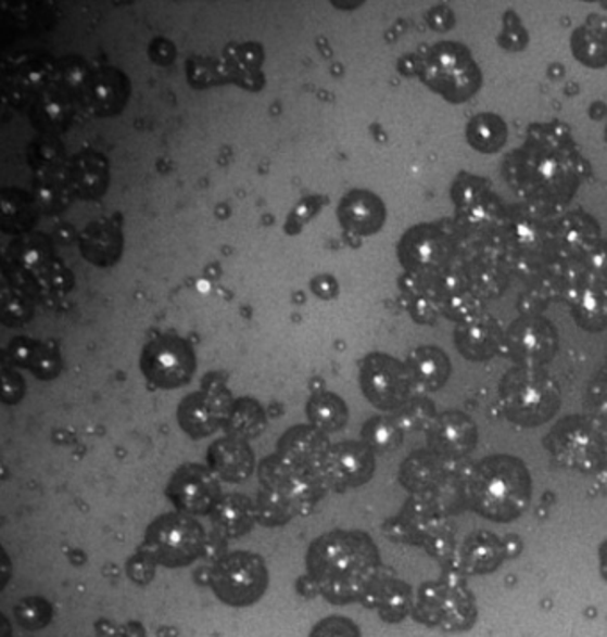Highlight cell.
Here are the masks:
<instances>
[{
    "label": "cell",
    "instance_id": "1",
    "mask_svg": "<svg viewBox=\"0 0 607 637\" xmlns=\"http://www.w3.org/2000/svg\"><path fill=\"white\" fill-rule=\"evenodd\" d=\"M308 577L328 602L364 600L380 577V552L361 531H330L311 545L306 553Z\"/></svg>",
    "mask_w": 607,
    "mask_h": 637
},
{
    "label": "cell",
    "instance_id": "2",
    "mask_svg": "<svg viewBox=\"0 0 607 637\" xmlns=\"http://www.w3.org/2000/svg\"><path fill=\"white\" fill-rule=\"evenodd\" d=\"M531 475L511 456H494L476 464L469 477V500L484 519L509 522L526 511L531 500Z\"/></svg>",
    "mask_w": 607,
    "mask_h": 637
},
{
    "label": "cell",
    "instance_id": "3",
    "mask_svg": "<svg viewBox=\"0 0 607 637\" xmlns=\"http://www.w3.org/2000/svg\"><path fill=\"white\" fill-rule=\"evenodd\" d=\"M4 280L33 297H60L74 286L68 267L55 257L50 242L41 235H24L10 246Z\"/></svg>",
    "mask_w": 607,
    "mask_h": 637
},
{
    "label": "cell",
    "instance_id": "4",
    "mask_svg": "<svg viewBox=\"0 0 607 637\" xmlns=\"http://www.w3.org/2000/svg\"><path fill=\"white\" fill-rule=\"evenodd\" d=\"M501 399L509 419L523 425H539L558 411V385L536 367H522L504 375Z\"/></svg>",
    "mask_w": 607,
    "mask_h": 637
},
{
    "label": "cell",
    "instance_id": "5",
    "mask_svg": "<svg viewBox=\"0 0 607 637\" xmlns=\"http://www.w3.org/2000/svg\"><path fill=\"white\" fill-rule=\"evenodd\" d=\"M205 531L193 517L168 513L153 520L144 533L141 552L155 564L180 569L197 561L205 549Z\"/></svg>",
    "mask_w": 607,
    "mask_h": 637
},
{
    "label": "cell",
    "instance_id": "6",
    "mask_svg": "<svg viewBox=\"0 0 607 637\" xmlns=\"http://www.w3.org/2000/svg\"><path fill=\"white\" fill-rule=\"evenodd\" d=\"M420 79L450 102H465L481 86V72L469 50L456 41L434 44L420 66Z\"/></svg>",
    "mask_w": 607,
    "mask_h": 637
},
{
    "label": "cell",
    "instance_id": "7",
    "mask_svg": "<svg viewBox=\"0 0 607 637\" xmlns=\"http://www.w3.org/2000/svg\"><path fill=\"white\" fill-rule=\"evenodd\" d=\"M208 583L222 602L232 608H248L266 594L269 572L257 553L232 552L214 564Z\"/></svg>",
    "mask_w": 607,
    "mask_h": 637
},
{
    "label": "cell",
    "instance_id": "8",
    "mask_svg": "<svg viewBox=\"0 0 607 637\" xmlns=\"http://www.w3.org/2000/svg\"><path fill=\"white\" fill-rule=\"evenodd\" d=\"M58 63L41 50H25L2 63V94L13 107L35 104L47 89L52 88Z\"/></svg>",
    "mask_w": 607,
    "mask_h": 637
},
{
    "label": "cell",
    "instance_id": "9",
    "mask_svg": "<svg viewBox=\"0 0 607 637\" xmlns=\"http://www.w3.org/2000/svg\"><path fill=\"white\" fill-rule=\"evenodd\" d=\"M141 372L157 388L188 385L197 371V356L188 341L180 336H155L141 353Z\"/></svg>",
    "mask_w": 607,
    "mask_h": 637
},
{
    "label": "cell",
    "instance_id": "10",
    "mask_svg": "<svg viewBox=\"0 0 607 637\" xmlns=\"http://www.w3.org/2000/svg\"><path fill=\"white\" fill-rule=\"evenodd\" d=\"M412 381L408 367L392 356L372 353L362 361V391L370 405L380 410L403 408L410 400Z\"/></svg>",
    "mask_w": 607,
    "mask_h": 637
},
{
    "label": "cell",
    "instance_id": "11",
    "mask_svg": "<svg viewBox=\"0 0 607 637\" xmlns=\"http://www.w3.org/2000/svg\"><path fill=\"white\" fill-rule=\"evenodd\" d=\"M415 613L431 627L456 630L472 623L476 609L472 598L465 594V589L444 584H426L419 591Z\"/></svg>",
    "mask_w": 607,
    "mask_h": 637
},
{
    "label": "cell",
    "instance_id": "12",
    "mask_svg": "<svg viewBox=\"0 0 607 637\" xmlns=\"http://www.w3.org/2000/svg\"><path fill=\"white\" fill-rule=\"evenodd\" d=\"M233 400L230 392L217 383L194 392L178 406V424L191 438L213 435L222 424H227Z\"/></svg>",
    "mask_w": 607,
    "mask_h": 637
},
{
    "label": "cell",
    "instance_id": "13",
    "mask_svg": "<svg viewBox=\"0 0 607 637\" xmlns=\"http://www.w3.org/2000/svg\"><path fill=\"white\" fill-rule=\"evenodd\" d=\"M166 494L175 508L186 514L213 513V509L222 499V488L216 475L197 463L180 467L172 475Z\"/></svg>",
    "mask_w": 607,
    "mask_h": 637
},
{
    "label": "cell",
    "instance_id": "14",
    "mask_svg": "<svg viewBox=\"0 0 607 637\" xmlns=\"http://www.w3.org/2000/svg\"><path fill=\"white\" fill-rule=\"evenodd\" d=\"M321 472L328 489L356 488L375 474V455L366 442H341L331 445Z\"/></svg>",
    "mask_w": 607,
    "mask_h": 637
},
{
    "label": "cell",
    "instance_id": "15",
    "mask_svg": "<svg viewBox=\"0 0 607 637\" xmlns=\"http://www.w3.org/2000/svg\"><path fill=\"white\" fill-rule=\"evenodd\" d=\"M130 80L118 68L102 66L91 72L83 105L94 116H116L129 102Z\"/></svg>",
    "mask_w": 607,
    "mask_h": 637
},
{
    "label": "cell",
    "instance_id": "16",
    "mask_svg": "<svg viewBox=\"0 0 607 637\" xmlns=\"http://www.w3.org/2000/svg\"><path fill=\"white\" fill-rule=\"evenodd\" d=\"M330 447L326 433L314 425H294L278 442V455L303 472L321 474Z\"/></svg>",
    "mask_w": 607,
    "mask_h": 637
},
{
    "label": "cell",
    "instance_id": "17",
    "mask_svg": "<svg viewBox=\"0 0 607 637\" xmlns=\"http://www.w3.org/2000/svg\"><path fill=\"white\" fill-rule=\"evenodd\" d=\"M339 221L347 232L356 235H372L380 232L387 219L385 205L375 193L356 189L339 203Z\"/></svg>",
    "mask_w": 607,
    "mask_h": 637
},
{
    "label": "cell",
    "instance_id": "18",
    "mask_svg": "<svg viewBox=\"0 0 607 637\" xmlns=\"http://www.w3.org/2000/svg\"><path fill=\"white\" fill-rule=\"evenodd\" d=\"M83 257L97 267H111L124 252V233L114 219L89 222L79 235Z\"/></svg>",
    "mask_w": 607,
    "mask_h": 637
},
{
    "label": "cell",
    "instance_id": "19",
    "mask_svg": "<svg viewBox=\"0 0 607 637\" xmlns=\"http://www.w3.org/2000/svg\"><path fill=\"white\" fill-rule=\"evenodd\" d=\"M208 463L222 480L228 483H242L255 470V458L246 439L225 436L211 445Z\"/></svg>",
    "mask_w": 607,
    "mask_h": 637
},
{
    "label": "cell",
    "instance_id": "20",
    "mask_svg": "<svg viewBox=\"0 0 607 637\" xmlns=\"http://www.w3.org/2000/svg\"><path fill=\"white\" fill-rule=\"evenodd\" d=\"M508 344L511 353L529 364L528 367H534L553 356L556 349V333L551 322L528 319L515 324L514 330L509 331Z\"/></svg>",
    "mask_w": 607,
    "mask_h": 637
},
{
    "label": "cell",
    "instance_id": "21",
    "mask_svg": "<svg viewBox=\"0 0 607 637\" xmlns=\"http://www.w3.org/2000/svg\"><path fill=\"white\" fill-rule=\"evenodd\" d=\"M68 177L75 196L99 200L109 188V163L104 155L93 150H83L69 158Z\"/></svg>",
    "mask_w": 607,
    "mask_h": 637
},
{
    "label": "cell",
    "instance_id": "22",
    "mask_svg": "<svg viewBox=\"0 0 607 637\" xmlns=\"http://www.w3.org/2000/svg\"><path fill=\"white\" fill-rule=\"evenodd\" d=\"M476 442H478V431L469 417L450 411L431 422L430 444L439 455H467L469 450L475 449Z\"/></svg>",
    "mask_w": 607,
    "mask_h": 637
},
{
    "label": "cell",
    "instance_id": "23",
    "mask_svg": "<svg viewBox=\"0 0 607 637\" xmlns=\"http://www.w3.org/2000/svg\"><path fill=\"white\" fill-rule=\"evenodd\" d=\"M74 100L54 85L30 105V124L43 136L63 132L74 119Z\"/></svg>",
    "mask_w": 607,
    "mask_h": 637
},
{
    "label": "cell",
    "instance_id": "24",
    "mask_svg": "<svg viewBox=\"0 0 607 637\" xmlns=\"http://www.w3.org/2000/svg\"><path fill=\"white\" fill-rule=\"evenodd\" d=\"M264 52L261 44L242 43L232 44L225 50V69H227L228 82H236L241 88L257 91L264 85V75L261 72Z\"/></svg>",
    "mask_w": 607,
    "mask_h": 637
},
{
    "label": "cell",
    "instance_id": "25",
    "mask_svg": "<svg viewBox=\"0 0 607 637\" xmlns=\"http://www.w3.org/2000/svg\"><path fill=\"white\" fill-rule=\"evenodd\" d=\"M8 356L15 366L30 369L38 380L50 381L60 375L61 360L58 352L33 339H13L8 347Z\"/></svg>",
    "mask_w": 607,
    "mask_h": 637
},
{
    "label": "cell",
    "instance_id": "26",
    "mask_svg": "<svg viewBox=\"0 0 607 637\" xmlns=\"http://www.w3.org/2000/svg\"><path fill=\"white\" fill-rule=\"evenodd\" d=\"M75 193L69 183L68 168L35 171L33 196L36 207L43 214H58L72 203Z\"/></svg>",
    "mask_w": 607,
    "mask_h": 637
},
{
    "label": "cell",
    "instance_id": "27",
    "mask_svg": "<svg viewBox=\"0 0 607 637\" xmlns=\"http://www.w3.org/2000/svg\"><path fill=\"white\" fill-rule=\"evenodd\" d=\"M257 520L255 502L248 499L246 495L228 494L219 499L213 509V524L217 533L225 538H239L246 534Z\"/></svg>",
    "mask_w": 607,
    "mask_h": 637
},
{
    "label": "cell",
    "instance_id": "28",
    "mask_svg": "<svg viewBox=\"0 0 607 637\" xmlns=\"http://www.w3.org/2000/svg\"><path fill=\"white\" fill-rule=\"evenodd\" d=\"M369 608L380 611L381 617L387 622H400L410 609V588L397 578L378 577L369 594L364 598Z\"/></svg>",
    "mask_w": 607,
    "mask_h": 637
},
{
    "label": "cell",
    "instance_id": "29",
    "mask_svg": "<svg viewBox=\"0 0 607 637\" xmlns=\"http://www.w3.org/2000/svg\"><path fill=\"white\" fill-rule=\"evenodd\" d=\"M459 352L465 353L472 360H483L494 356L497 347L503 342V333L495 324L494 319L486 317H475L465 327L459 328L458 335Z\"/></svg>",
    "mask_w": 607,
    "mask_h": 637
},
{
    "label": "cell",
    "instance_id": "30",
    "mask_svg": "<svg viewBox=\"0 0 607 637\" xmlns=\"http://www.w3.org/2000/svg\"><path fill=\"white\" fill-rule=\"evenodd\" d=\"M408 372L412 380L428 391L444 385L451 374V360L439 347H419L408 356Z\"/></svg>",
    "mask_w": 607,
    "mask_h": 637
},
{
    "label": "cell",
    "instance_id": "31",
    "mask_svg": "<svg viewBox=\"0 0 607 637\" xmlns=\"http://www.w3.org/2000/svg\"><path fill=\"white\" fill-rule=\"evenodd\" d=\"M0 211H2V230L5 233L29 232L38 219V207L35 200H29L27 194L18 189H4L0 193Z\"/></svg>",
    "mask_w": 607,
    "mask_h": 637
},
{
    "label": "cell",
    "instance_id": "32",
    "mask_svg": "<svg viewBox=\"0 0 607 637\" xmlns=\"http://www.w3.org/2000/svg\"><path fill=\"white\" fill-rule=\"evenodd\" d=\"M400 257L412 271L430 269L440 257V241L430 228H414L401 241Z\"/></svg>",
    "mask_w": 607,
    "mask_h": 637
},
{
    "label": "cell",
    "instance_id": "33",
    "mask_svg": "<svg viewBox=\"0 0 607 637\" xmlns=\"http://www.w3.org/2000/svg\"><path fill=\"white\" fill-rule=\"evenodd\" d=\"M467 139L470 146L481 154H494L503 149L508 139V127L503 118L492 113L479 114L467 125Z\"/></svg>",
    "mask_w": 607,
    "mask_h": 637
},
{
    "label": "cell",
    "instance_id": "34",
    "mask_svg": "<svg viewBox=\"0 0 607 637\" xmlns=\"http://www.w3.org/2000/svg\"><path fill=\"white\" fill-rule=\"evenodd\" d=\"M306 413L312 425L323 433H336L347 422L346 403L331 392H321L312 396L306 405Z\"/></svg>",
    "mask_w": 607,
    "mask_h": 637
},
{
    "label": "cell",
    "instance_id": "35",
    "mask_svg": "<svg viewBox=\"0 0 607 637\" xmlns=\"http://www.w3.org/2000/svg\"><path fill=\"white\" fill-rule=\"evenodd\" d=\"M576 60L590 68L607 65V29L603 25H581L572 35Z\"/></svg>",
    "mask_w": 607,
    "mask_h": 637
},
{
    "label": "cell",
    "instance_id": "36",
    "mask_svg": "<svg viewBox=\"0 0 607 637\" xmlns=\"http://www.w3.org/2000/svg\"><path fill=\"white\" fill-rule=\"evenodd\" d=\"M228 435L241 439L257 438L266 430V413L257 400L244 397L233 403L227 420Z\"/></svg>",
    "mask_w": 607,
    "mask_h": 637
},
{
    "label": "cell",
    "instance_id": "37",
    "mask_svg": "<svg viewBox=\"0 0 607 637\" xmlns=\"http://www.w3.org/2000/svg\"><path fill=\"white\" fill-rule=\"evenodd\" d=\"M255 511H257V522L266 527H278V525L291 522L296 514H300V509L287 499L286 495L273 492V489L262 488L258 492L257 500H255Z\"/></svg>",
    "mask_w": 607,
    "mask_h": 637
},
{
    "label": "cell",
    "instance_id": "38",
    "mask_svg": "<svg viewBox=\"0 0 607 637\" xmlns=\"http://www.w3.org/2000/svg\"><path fill=\"white\" fill-rule=\"evenodd\" d=\"M91 72L85 60H80L77 55H68L65 60L58 63V74H55L54 85L68 94L74 102L85 100L86 89H88L89 77Z\"/></svg>",
    "mask_w": 607,
    "mask_h": 637
},
{
    "label": "cell",
    "instance_id": "39",
    "mask_svg": "<svg viewBox=\"0 0 607 637\" xmlns=\"http://www.w3.org/2000/svg\"><path fill=\"white\" fill-rule=\"evenodd\" d=\"M27 161L35 171L68 168L65 146L55 136H40L29 144Z\"/></svg>",
    "mask_w": 607,
    "mask_h": 637
},
{
    "label": "cell",
    "instance_id": "40",
    "mask_svg": "<svg viewBox=\"0 0 607 637\" xmlns=\"http://www.w3.org/2000/svg\"><path fill=\"white\" fill-rule=\"evenodd\" d=\"M364 442L369 445L372 450H394L397 445H401L403 438V430L395 420L387 419V417H375L370 419L364 430H362Z\"/></svg>",
    "mask_w": 607,
    "mask_h": 637
},
{
    "label": "cell",
    "instance_id": "41",
    "mask_svg": "<svg viewBox=\"0 0 607 637\" xmlns=\"http://www.w3.org/2000/svg\"><path fill=\"white\" fill-rule=\"evenodd\" d=\"M35 311V300L16 286L4 282L2 286V322L5 327H21L30 321Z\"/></svg>",
    "mask_w": 607,
    "mask_h": 637
},
{
    "label": "cell",
    "instance_id": "42",
    "mask_svg": "<svg viewBox=\"0 0 607 637\" xmlns=\"http://www.w3.org/2000/svg\"><path fill=\"white\" fill-rule=\"evenodd\" d=\"M437 474H439V464L430 456H412L401 467V481L406 488L417 489V492L431 486Z\"/></svg>",
    "mask_w": 607,
    "mask_h": 637
},
{
    "label": "cell",
    "instance_id": "43",
    "mask_svg": "<svg viewBox=\"0 0 607 637\" xmlns=\"http://www.w3.org/2000/svg\"><path fill=\"white\" fill-rule=\"evenodd\" d=\"M188 79L194 88H208V86L228 82V75L223 63H216L213 60H193L188 66Z\"/></svg>",
    "mask_w": 607,
    "mask_h": 637
},
{
    "label": "cell",
    "instance_id": "44",
    "mask_svg": "<svg viewBox=\"0 0 607 637\" xmlns=\"http://www.w3.org/2000/svg\"><path fill=\"white\" fill-rule=\"evenodd\" d=\"M16 620L25 628L45 627L50 620L49 603L40 600V598H27V600L16 606Z\"/></svg>",
    "mask_w": 607,
    "mask_h": 637
},
{
    "label": "cell",
    "instance_id": "45",
    "mask_svg": "<svg viewBox=\"0 0 607 637\" xmlns=\"http://www.w3.org/2000/svg\"><path fill=\"white\" fill-rule=\"evenodd\" d=\"M433 419V408L426 400H414L406 403L397 413L395 422L400 424L401 430H419L422 425H428Z\"/></svg>",
    "mask_w": 607,
    "mask_h": 637
},
{
    "label": "cell",
    "instance_id": "46",
    "mask_svg": "<svg viewBox=\"0 0 607 637\" xmlns=\"http://www.w3.org/2000/svg\"><path fill=\"white\" fill-rule=\"evenodd\" d=\"M323 205H325V200L321 196H308V199L298 203L296 207L292 208V213L289 214V218H287L286 232L289 235L300 232L303 225L311 221Z\"/></svg>",
    "mask_w": 607,
    "mask_h": 637
},
{
    "label": "cell",
    "instance_id": "47",
    "mask_svg": "<svg viewBox=\"0 0 607 637\" xmlns=\"http://www.w3.org/2000/svg\"><path fill=\"white\" fill-rule=\"evenodd\" d=\"M308 637H361V630L347 617L330 616L317 623Z\"/></svg>",
    "mask_w": 607,
    "mask_h": 637
},
{
    "label": "cell",
    "instance_id": "48",
    "mask_svg": "<svg viewBox=\"0 0 607 637\" xmlns=\"http://www.w3.org/2000/svg\"><path fill=\"white\" fill-rule=\"evenodd\" d=\"M501 47L508 50H522L528 44V33L523 29L522 22L514 11L504 16V30L499 36Z\"/></svg>",
    "mask_w": 607,
    "mask_h": 637
},
{
    "label": "cell",
    "instance_id": "49",
    "mask_svg": "<svg viewBox=\"0 0 607 637\" xmlns=\"http://www.w3.org/2000/svg\"><path fill=\"white\" fill-rule=\"evenodd\" d=\"M127 573H129L134 583L149 584L153 575H155V563L143 552L138 553V556L130 558L129 563H127Z\"/></svg>",
    "mask_w": 607,
    "mask_h": 637
},
{
    "label": "cell",
    "instance_id": "50",
    "mask_svg": "<svg viewBox=\"0 0 607 637\" xmlns=\"http://www.w3.org/2000/svg\"><path fill=\"white\" fill-rule=\"evenodd\" d=\"M2 378H4V403L5 405H15L24 397V380L15 371H10V367H4Z\"/></svg>",
    "mask_w": 607,
    "mask_h": 637
},
{
    "label": "cell",
    "instance_id": "51",
    "mask_svg": "<svg viewBox=\"0 0 607 637\" xmlns=\"http://www.w3.org/2000/svg\"><path fill=\"white\" fill-rule=\"evenodd\" d=\"M149 52L153 63H157V65L166 66L169 63H174L175 47L168 40H164V38L153 40L152 44H150Z\"/></svg>",
    "mask_w": 607,
    "mask_h": 637
},
{
    "label": "cell",
    "instance_id": "52",
    "mask_svg": "<svg viewBox=\"0 0 607 637\" xmlns=\"http://www.w3.org/2000/svg\"><path fill=\"white\" fill-rule=\"evenodd\" d=\"M479 180L472 178V180H464V183L456 182L455 189H461V193H453L456 202L461 203L464 207H470L478 202L479 194Z\"/></svg>",
    "mask_w": 607,
    "mask_h": 637
},
{
    "label": "cell",
    "instance_id": "53",
    "mask_svg": "<svg viewBox=\"0 0 607 637\" xmlns=\"http://www.w3.org/2000/svg\"><path fill=\"white\" fill-rule=\"evenodd\" d=\"M428 22H430L433 29L447 30L453 29V25H455V16H453V11L447 10L444 5H440V8H434V10L430 11Z\"/></svg>",
    "mask_w": 607,
    "mask_h": 637
},
{
    "label": "cell",
    "instance_id": "54",
    "mask_svg": "<svg viewBox=\"0 0 607 637\" xmlns=\"http://www.w3.org/2000/svg\"><path fill=\"white\" fill-rule=\"evenodd\" d=\"M312 292L321 297V300H331V297L337 296L339 285H337L336 278L323 275V277H317L316 280H312Z\"/></svg>",
    "mask_w": 607,
    "mask_h": 637
},
{
    "label": "cell",
    "instance_id": "55",
    "mask_svg": "<svg viewBox=\"0 0 607 637\" xmlns=\"http://www.w3.org/2000/svg\"><path fill=\"white\" fill-rule=\"evenodd\" d=\"M412 316L419 322L433 321V308L431 302L425 296H414V302L410 305Z\"/></svg>",
    "mask_w": 607,
    "mask_h": 637
},
{
    "label": "cell",
    "instance_id": "56",
    "mask_svg": "<svg viewBox=\"0 0 607 637\" xmlns=\"http://www.w3.org/2000/svg\"><path fill=\"white\" fill-rule=\"evenodd\" d=\"M401 74L405 75H419L420 66H422V60H419L415 54H406L401 58L400 63Z\"/></svg>",
    "mask_w": 607,
    "mask_h": 637
},
{
    "label": "cell",
    "instance_id": "57",
    "mask_svg": "<svg viewBox=\"0 0 607 637\" xmlns=\"http://www.w3.org/2000/svg\"><path fill=\"white\" fill-rule=\"evenodd\" d=\"M74 228L68 227V225H61V227L55 230V239L63 242V244H68V242L74 241Z\"/></svg>",
    "mask_w": 607,
    "mask_h": 637
},
{
    "label": "cell",
    "instance_id": "58",
    "mask_svg": "<svg viewBox=\"0 0 607 637\" xmlns=\"http://www.w3.org/2000/svg\"><path fill=\"white\" fill-rule=\"evenodd\" d=\"M606 136H607V132H606Z\"/></svg>",
    "mask_w": 607,
    "mask_h": 637
}]
</instances>
